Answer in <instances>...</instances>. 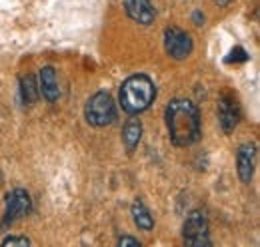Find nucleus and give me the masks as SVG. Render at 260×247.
I'll use <instances>...</instances> for the list:
<instances>
[{
    "instance_id": "ddd939ff",
    "label": "nucleus",
    "mask_w": 260,
    "mask_h": 247,
    "mask_svg": "<svg viewBox=\"0 0 260 247\" xmlns=\"http://www.w3.org/2000/svg\"><path fill=\"white\" fill-rule=\"evenodd\" d=\"M20 96H22V102L26 106H32L34 102L38 100L40 90H38V82H36V78L32 74L20 78Z\"/></svg>"
},
{
    "instance_id": "6e6552de",
    "label": "nucleus",
    "mask_w": 260,
    "mask_h": 247,
    "mask_svg": "<svg viewBox=\"0 0 260 247\" xmlns=\"http://www.w3.org/2000/svg\"><path fill=\"white\" fill-rule=\"evenodd\" d=\"M238 120H240V110H238L236 100L230 96H222L218 100V124H220L222 132L232 134L238 126Z\"/></svg>"
},
{
    "instance_id": "f257e3e1",
    "label": "nucleus",
    "mask_w": 260,
    "mask_h": 247,
    "mask_svg": "<svg viewBox=\"0 0 260 247\" xmlns=\"http://www.w3.org/2000/svg\"><path fill=\"white\" fill-rule=\"evenodd\" d=\"M164 120L170 142L178 148H188L200 140V112L190 100L176 98L166 106Z\"/></svg>"
},
{
    "instance_id": "9b49d317",
    "label": "nucleus",
    "mask_w": 260,
    "mask_h": 247,
    "mask_svg": "<svg viewBox=\"0 0 260 247\" xmlns=\"http://www.w3.org/2000/svg\"><path fill=\"white\" fill-rule=\"evenodd\" d=\"M140 138H142V124L136 116H132L128 122L124 124V130H122V142H124V148L128 154H132L138 148Z\"/></svg>"
},
{
    "instance_id": "7ed1b4c3",
    "label": "nucleus",
    "mask_w": 260,
    "mask_h": 247,
    "mask_svg": "<svg viewBox=\"0 0 260 247\" xmlns=\"http://www.w3.org/2000/svg\"><path fill=\"white\" fill-rule=\"evenodd\" d=\"M84 118L94 128H104L116 120V104L108 92L92 94L84 106Z\"/></svg>"
},
{
    "instance_id": "dca6fc26",
    "label": "nucleus",
    "mask_w": 260,
    "mask_h": 247,
    "mask_svg": "<svg viewBox=\"0 0 260 247\" xmlns=\"http://www.w3.org/2000/svg\"><path fill=\"white\" fill-rule=\"evenodd\" d=\"M118 245H120V247H140V241H138L136 237L122 235V237H118Z\"/></svg>"
},
{
    "instance_id": "a211bd4d",
    "label": "nucleus",
    "mask_w": 260,
    "mask_h": 247,
    "mask_svg": "<svg viewBox=\"0 0 260 247\" xmlns=\"http://www.w3.org/2000/svg\"><path fill=\"white\" fill-rule=\"evenodd\" d=\"M216 4H220V6H228L230 2H234V0H214Z\"/></svg>"
},
{
    "instance_id": "20e7f679",
    "label": "nucleus",
    "mask_w": 260,
    "mask_h": 247,
    "mask_svg": "<svg viewBox=\"0 0 260 247\" xmlns=\"http://www.w3.org/2000/svg\"><path fill=\"white\" fill-rule=\"evenodd\" d=\"M32 212V199H30V193L22 187H16L12 189L8 195H6V212L2 217V223H0V229L4 231L8 225H14L16 221L24 219Z\"/></svg>"
},
{
    "instance_id": "f03ea898",
    "label": "nucleus",
    "mask_w": 260,
    "mask_h": 247,
    "mask_svg": "<svg viewBox=\"0 0 260 247\" xmlns=\"http://www.w3.org/2000/svg\"><path fill=\"white\" fill-rule=\"evenodd\" d=\"M156 98V86L146 74H134L120 86V106L128 116H138L150 108Z\"/></svg>"
},
{
    "instance_id": "4468645a",
    "label": "nucleus",
    "mask_w": 260,
    "mask_h": 247,
    "mask_svg": "<svg viewBox=\"0 0 260 247\" xmlns=\"http://www.w3.org/2000/svg\"><path fill=\"white\" fill-rule=\"evenodd\" d=\"M32 241L28 239V237H24V235H8V237H4L2 239V245L4 247H8V245H22V247H26V245H30Z\"/></svg>"
},
{
    "instance_id": "f3484780",
    "label": "nucleus",
    "mask_w": 260,
    "mask_h": 247,
    "mask_svg": "<svg viewBox=\"0 0 260 247\" xmlns=\"http://www.w3.org/2000/svg\"><path fill=\"white\" fill-rule=\"evenodd\" d=\"M192 20H194L196 26H202V24H204V14H202V12H194V14H192Z\"/></svg>"
},
{
    "instance_id": "0eeeda50",
    "label": "nucleus",
    "mask_w": 260,
    "mask_h": 247,
    "mask_svg": "<svg viewBox=\"0 0 260 247\" xmlns=\"http://www.w3.org/2000/svg\"><path fill=\"white\" fill-rule=\"evenodd\" d=\"M254 163H256V144L246 142V144L238 146V152H236V170H238V178L244 184H250L252 182Z\"/></svg>"
},
{
    "instance_id": "423d86ee",
    "label": "nucleus",
    "mask_w": 260,
    "mask_h": 247,
    "mask_svg": "<svg viewBox=\"0 0 260 247\" xmlns=\"http://www.w3.org/2000/svg\"><path fill=\"white\" fill-rule=\"evenodd\" d=\"M164 50L172 60H186L194 50L192 36L182 28L170 26L164 30Z\"/></svg>"
},
{
    "instance_id": "39448f33",
    "label": "nucleus",
    "mask_w": 260,
    "mask_h": 247,
    "mask_svg": "<svg viewBox=\"0 0 260 247\" xmlns=\"http://www.w3.org/2000/svg\"><path fill=\"white\" fill-rule=\"evenodd\" d=\"M182 239L184 243L190 247H208L210 237H208V219L204 212L196 210L188 214L184 225H182Z\"/></svg>"
},
{
    "instance_id": "2eb2a0df",
    "label": "nucleus",
    "mask_w": 260,
    "mask_h": 247,
    "mask_svg": "<svg viewBox=\"0 0 260 247\" xmlns=\"http://www.w3.org/2000/svg\"><path fill=\"white\" fill-rule=\"evenodd\" d=\"M246 60H248V54H246V50L240 48V46H236V48L230 52V58H226V62H246Z\"/></svg>"
},
{
    "instance_id": "f8f14e48",
    "label": "nucleus",
    "mask_w": 260,
    "mask_h": 247,
    "mask_svg": "<svg viewBox=\"0 0 260 247\" xmlns=\"http://www.w3.org/2000/svg\"><path fill=\"white\" fill-rule=\"evenodd\" d=\"M132 219H134V225L142 231H150L154 227V217L140 199H136L132 203Z\"/></svg>"
},
{
    "instance_id": "9d476101",
    "label": "nucleus",
    "mask_w": 260,
    "mask_h": 247,
    "mask_svg": "<svg viewBox=\"0 0 260 247\" xmlns=\"http://www.w3.org/2000/svg\"><path fill=\"white\" fill-rule=\"evenodd\" d=\"M38 90L40 96H44V100L48 102H58L60 98V86H58V78H56V70L52 66H44L38 74Z\"/></svg>"
},
{
    "instance_id": "1a4fd4ad",
    "label": "nucleus",
    "mask_w": 260,
    "mask_h": 247,
    "mask_svg": "<svg viewBox=\"0 0 260 247\" xmlns=\"http://www.w3.org/2000/svg\"><path fill=\"white\" fill-rule=\"evenodd\" d=\"M124 10L130 20L142 26H150L156 18V10L150 0H124Z\"/></svg>"
}]
</instances>
